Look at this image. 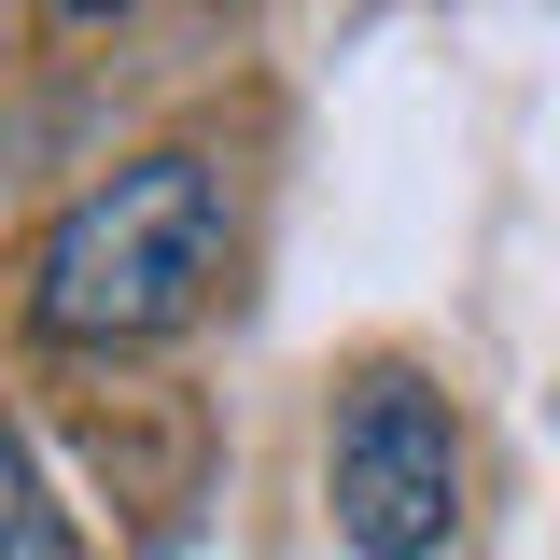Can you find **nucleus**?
<instances>
[{"label":"nucleus","instance_id":"4","mask_svg":"<svg viewBox=\"0 0 560 560\" xmlns=\"http://www.w3.org/2000/svg\"><path fill=\"white\" fill-rule=\"evenodd\" d=\"M57 14H127V0H57Z\"/></svg>","mask_w":560,"mask_h":560},{"label":"nucleus","instance_id":"2","mask_svg":"<svg viewBox=\"0 0 560 560\" xmlns=\"http://www.w3.org/2000/svg\"><path fill=\"white\" fill-rule=\"evenodd\" d=\"M463 407L420 378V364H350L337 407H323V518L350 560H448L463 547Z\"/></svg>","mask_w":560,"mask_h":560},{"label":"nucleus","instance_id":"3","mask_svg":"<svg viewBox=\"0 0 560 560\" xmlns=\"http://www.w3.org/2000/svg\"><path fill=\"white\" fill-rule=\"evenodd\" d=\"M0 560H84V533H70V504H57V477H43L14 407H0Z\"/></svg>","mask_w":560,"mask_h":560},{"label":"nucleus","instance_id":"1","mask_svg":"<svg viewBox=\"0 0 560 560\" xmlns=\"http://www.w3.org/2000/svg\"><path fill=\"white\" fill-rule=\"evenodd\" d=\"M238 253V183L197 140H154L127 168H98L84 197L28 238V337L43 350H168L210 323Z\"/></svg>","mask_w":560,"mask_h":560}]
</instances>
